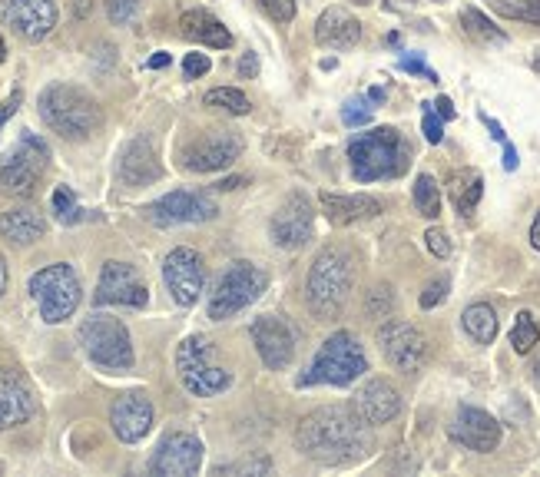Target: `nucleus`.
I'll use <instances>...</instances> for the list:
<instances>
[{"instance_id": "obj_1", "label": "nucleus", "mask_w": 540, "mask_h": 477, "mask_svg": "<svg viewBox=\"0 0 540 477\" xmlns=\"http://www.w3.org/2000/svg\"><path fill=\"white\" fill-rule=\"evenodd\" d=\"M368 428L372 424H365L348 408H315L295 428V444L305 458L335 468V464L362 461L372 451V431Z\"/></svg>"}, {"instance_id": "obj_2", "label": "nucleus", "mask_w": 540, "mask_h": 477, "mask_svg": "<svg viewBox=\"0 0 540 477\" xmlns=\"http://www.w3.org/2000/svg\"><path fill=\"white\" fill-rule=\"evenodd\" d=\"M355 282V256L345 246H328L315 256L309 279H305V299L309 309L328 322V318L342 315L348 295Z\"/></svg>"}, {"instance_id": "obj_3", "label": "nucleus", "mask_w": 540, "mask_h": 477, "mask_svg": "<svg viewBox=\"0 0 540 477\" xmlns=\"http://www.w3.org/2000/svg\"><path fill=\"white\" fill-rule=\"evenodd\" d=\"M37 110H40V120L57 136H63V140H87L103 123L97 100L83 87H73V83H50V87L40 93Z\"/></svg>"}, {"instance_id": "obj_4", "label": "nucleus", "mask_w": 540, "mask_h": 477, "mask_svg": "<svg viewBox=\"0 0 540 477\" xmlns=\"http://www.w3.org/2000/svg\"><path fill=\"white\" fill-rule=\"evenodd\" d=\"M348 159H352V176L358 183H378V179H398L405 173L411 153L398 130L378 126L372 133H358L348 143Z\"/></svg>"}, {"instance_id": "obj_5", "label": "nucleus", "mask_w": 540, "mask_h": 477, "mask_svg": "<svg viewBox=\"0 0 540 477\" xmlns=\"http://www.w3.org/2000/svg\"><path fill=\"white\" fill-rule=\"evenodd\" d=\"M368 371L362 342L352 332H335L332 338H325V345L319 348L315 362L305 368V375L299 378V385H335L345 388L358 381Z\"/></svg>"}, {"instance_id": "obj_6", "label": "nucleus", "mask_w": 540, "mask_h": 477, "mask_svg": "<svg viewBox=\"0 0 540 477\" xmlns=\"http://www.w3.org/2000/svg\"><path fill=\"white\" fill-rule=\"evenodd\" d=\"M77 338L93 365H100L107 371L133 368V342H130V332H126V325L120 318L93 312L90 318H83Z\"/></svg>"}, {"instance_id": "obj_7", "label": "nucleus", "mask_w": 540, "mask_h": 477, "mask_svg": "<svg viewBox=\"0 0 540 477\" xmlns=\"http://www.w3.org/2000/svg\"><path fill=\"white\" fill-rule=\"evenodd\" d=\"M269 285V275L252 262H229V269H222V275L216 279L213 292H209V305L206 312L213 322H222V318L239 315L242 309H249L252 302L262 299Z\"/></svg>"}, {"instance_id": "obj_8", "label": "nucleus", "mask_w": 540, "mask_h": 477, "mask_svg": "<svg viewBox=\"0 0 540 477\" xmlns=\"http://www.w3.org/2000/svg\"><path fill=\"white\" fill-rule=\"evenodd\" d=\"M30 295H34L40 318L47 325H60L63 318L77 312V305L83 299V285L73 265L57 262V265H44L40 272L30 275Z\"/></svg>"}, {"instance_id": "obj_9", "label": "nucleus", "mask_w": 540, "mask_h": 477, "mask_svg": "<svg viewBox=\"0 0 540 477\" xmlns=\"http://www.w3.org/2000/svg\"><path fill=\"white\" fill-rule=\"evenodd\" d=\"M176 371L183 378L186 391L196 398L222 395L232 385V375L216 362V348L203 335H189L183 345L176 348Z\"/></svg>"}, {"instance_id": "obj_10", "label": "nucleus", "mask_w": 540, "mask_h": 477, "mask_svg": "<svg viewBox=\"0 0 540 477\" xmlns=\"http://www.w3.org/2000/svg\"><path fill=\"white\" fill-rule=\"evenodd\" d=\"M50 166V150L37 133L24 130L20 143L7 153L4 166H0V193L14 199H30L37 196V186L44 179Z\"/></svg>"}, {"instance_id": "obj_11", "label": "nucleus", "mask_w": 540, "mask_h": 477, "mask_svg": "<svg viewBox=\"0 0 540 477\" xmlns=\"http://www.w3.org/2000/svg\"><path fill=\"white\" fill-rule=\"evenodd\" d=\"M378 345L385 362L395 371H421L428 362V338L421 328H415L411 322H401V318H391L378 328Z\"/></svg>"}, {"instance_id": "obj_12", "label": "nucleus", "mask_w": 540, "mask_h": 477, "mask_svg": "<svg viewBox=\"0 0 540 477\" xmlns=\"http://www.w3.org/2000/svg\"><path fill=\"white\" fill-rule=\"evenodd\" d=\"M242 136L236 130H206L203 136H196L193 143L183 150V166L189 173H216V169H226L229 163H236L242 156Z\"/></svg>"}, {"instance_id": "obj_13", "label": "nucleus", "mask_w": 540, "mask_h": 477, "mask_svg": "<svg viewBox=\"0 0 540 477\" xmlns=\"http://www.w3.org/2000/svg\"><path fill=\"white\" fill-rule=\"evenodd\" d=\"M163 279H166V289L176 299V305L193 309V305L203 299V282H206V269H203L199 252L189 246L173 249L163 259Z\"/></svg>"}, {"instance_id": "obj_14", "label": "nucleus", "mask_w": 540, "mask_h": 477, "mask_svg": "<svg viewBox=\"0 0 540 477\" xmlns=\"http://www.w3.org/2000/svg\"><path fill=\"white\" fill-rule=\"evenodd\" d=\"M93 302H97V305H126V309H143V305L150 302V289H146L143 275L136 272V265L113 259V262L103 265Z\"/></svg>"}, {"instance_id": "obj_15", "label": "nucleus", "mask_w": 540, "mask_h": 477, "mask_svg": "<svg viewBox=\"0 0 540 477\" xmlns=\"http://www.w3.org/2000/svg\"><path fill=\"white\" fill-rule=\"evenodd\" d=\"M0 20L17 37L37 44L57 27V0H0Z\"/></svg>"}, {"instance_id": "obj_16", "label": "nucleus", "mask_w": 540, "mask_h": 477, "mask_svg": "<svg viewBox=\"0 0 540 477\" xmlns=\"http://www.w3.org/2000/svg\"><path fill=\"white\" fill-rule=\"evenodd\" d=\"M219 206L213 203V196L206 193H189V189H176V193H166L163 199L146 209V216L156 226H186V222H209L216 219Z\"/></svg>"}, {"instance_id": "obj_17", "label": "nucleus", "mask_w": 540, "mask_h": 477, "mask_svg": "<svg viewBox=\"0 0 540 477\" xmlns=\"http://www.w3.org/2000/svg\"><path fill=\"white\" fill-rule=\"evenodd\" d=\"M252 345H256L259 358L266 362V368L282 371L292 365L295 358V332L292 325L279 315H259L249 328Z\"/></svg>"}, {"instance_id": "obj_18", "label": "nucleus", "mask_w": 540, "mask_h": 477, "mask_svg": "<svg viewBox=\"0 0 540 477\" xmlns=\"http://www.w3.org/2000/svg\"><path fill=\"white\" fill-rule=\"evenodd\" d=\"M199 468H203V441L186 431L169 434L150 461V471L160 477H193Z\"/></svg>"}, {"instance_id": "obj_19", "label": "nucleus", "mask_w": 540, "mask_h": 477, "mask_svg": "<svg viewBox=\"0 0 540 477\" xmlns=\"http://www.w3.org/2000/svg\"><path fill=\"white\" fill-rule=\"evenodd\" d=\"M312 222H315V212H312L309 199H305L302 193L285 196L282 206L275 209L272 226H269L272 242L279 249H302L312 236Z\"/></svg>"}, {"instance_id": "obj_20", "label": "nucleus", "mask_w": 540, "mask_h": 477, "mask_svg": "<svg viewBox=\"0 0 540 477\" xmlns=\"http://www.w3.org/2000/svg\"><path fill=\"white\" fill-rule=\"evenodd\" d=\"M110 428L123 444L143 441L153 428V401L143 391H126L113 401L110 408Z\"/></svg>"}, {"instance_id": "obj_21", "label": "nucleus", "mask_w": 540, "mask_h": 477, "mask_svg": "<svg viewBox=\"0 0 540 477\" xmlns=\"http://www.w3.org/2000/svg\"><path fill=\"white\" fill-rule=\"evenodd\" d=\"M352 411L365 424H372V428H375V424H388V421H395L401 415V395L388 385V381L372 378V381H365V385L355 391Z\"/></svg>"}, {"instance_id": "obj_22", "label": "nucleus", "mask_w": 540, "mask_h": 477, "mask_svg": "<svg viewBox=\"0 0 540 477\" xmlns=\"http://www.w3.org/2000/svg\"><path fill=\"white\" fill-rule=\"evenodd\" d=\"M451 434L458 444H464V448H471L478 454H491L497 444H501V424L487 415V411L468 408V405L458 411V418L451 424Z\"/></svg>"}, {"instance_id": "obj_23", "label": "nucleus", "mask_w": 540, "mask_h": 477, "mask_svg": "<svg viewBox=\"0 0 540 477\" xmlns=\"http://www.w3.org/2000/svg\"><path fill=\"white\" fill-rule=\"evenodd\" d=\"M37 398L30 385L14 371H0V431H10L17 424L34 418Z\"/></svg>"}, {"instance_id": "obj_24", "label": "nucleus", "mask_w": 540, "mask_h": 477, "mask_svg": "<svg viewBox=\"0 0 540 477\" xmlns=\"http://www.w3.org/2000/svg\"><path fill=\"white\" fill-rule=\"evenodd\" d=\"M120 179L126 186H150L156 183V179L163 176V166L160 159H156V150L153 143L146 140V136H136V140H130L123 146L120 153Z\"/></svg>"}, {"instance_id": "obj_25", "label": "nucleus", "mask_w": 540, "mask_h": 477, "mask_svg": "<svg viewBox=\"0 0 540 477\" xmlns=\"http://www.w3.org/2000/svg\"><path fill=\"white\" fill-rule=\"evenodd\" d=\"M315 40L328 50H352L362 40V24L345 7H325L315 20Z\"/></svg>"}, {"instance_id": "obj_26", "label": "nucleus", "mask_w": 540, "mask_h": 477, "mask_svg": "<svg viewBox=\"0 0 540 477\" xmlns=\"http://www.w3.org/2000/svg\"><path fill=\"white\" fill-rule=\"evenodd\" d=\"M322 209L332 226H352V222H362V219H375L381 216V199L368 196V193H355V196H345V193H322Z\"/></svg>"}, {"instance_id": "obj_27", "label": "nucleus", "mask_w": 540, "mask_h": 477, "mask_svg": "<svg viewBox=\"0 0 540 477\" xmlns=\"http://www.w3.org/2000/svg\"><path fill=\"white\" fill-rule=\"evenodd\" d=\"M47 232V219L40 216L34 206H14L7 212H0V236L14 246H30Z\"/></svg>"}, {"instance_id": "obj_28", "label": "nucleus", "mask_w": 540, "mask_h": 477, "mask_svg": "<svg viewBox=\"0 0 540 477\" xmlns=\"http://www.w3.org/2000/svg\"><path fill=\"white\" fill-rule=\"evenodd\" d=\"M179 30H183L186 40L213 47V50H226L232 44L229 27H222V20H216L209 10H186V14L179 17Z\"/></svg>"}, {"instance_id": "obj_29", "label": "nucleus", "mask_w": 540, "mask_h": 477, "mask_svg": "<svg viewBox=\"0 0 540 477\" xmlns=\"http://www.w3.org/2000/svg\"><path fill=\"white\" fill-rule=\"evenodd\" d=\"M448 196H451V203L461 216H471V212L478 209L481 196H484V179H481L478 169H458V173H451Z\"/></svg>"}, {"instance_id": "obj_30", "label": "nucleus", "mask_w": 540, "mask_h": 477, "mask_svg": "<svg viewBox=\"0 0 540 477\" xmlns=\"http://www.w3.org/2000/svg\"><path fill=\"white\" fill-rule=\"evenodd\" d=\"M461 322H464V332H468L478 345H491L497 338V328H501V325H497V312L487 302L468 305L464 315H461Z\"/></svg>"}, {"instance_id": "obj_31", "label": "nucleus", "mask_w": 540, "mask_h": 477, "mask_svg": "<svg viewBox=\"0 0 540 477\" xmlns=\"http://www.w3.org/2000/svg\"><path fill=\"white\" fill-rule=\"evenodd\" d=\"M461 24H464V34H468L471 40H478V44H504L507 40L504 30L497 27L491 17H484L478 7H464Z\"/></svg>"}, {"instance_id": "obj_32", "label": "nucleus", "mask_w": 540, "mask_h": 477, "mask_svg": "<svg viewBox=\"0 0 540 477\" xmlns=\"http://www.w3.org/2000/svg\"><path fill=\"white\" fill-rule=\"evenodd\" d=\"M206 106H219V110H226L232 116H246L252 110V103L249 97L242 90L236 87H216V90H209L206 93Z\"/></svg>"}, {"instance_id": "obj_33", "label": "nucleus", "mask_w": 540, "mask_h": 477, "mask_svg": "<svg viewBox=\"0 0 540 477\" xmlns=\"http://www.w3.org/2000/svg\"><path fill=\"white\" fill-rule=\"evenodd\" d=\"M415 206H418L421 216H428V219L441 216V189L428 173H421L415 179Z\"/></svg>"}, {"instance_id": "obj_34", "label": "nucleus", "mask_w": 540, "mask_h": 477, "mask_svg": "<svg viewBox=\"0 0 540 477\" xmlns=\"http://www.w3.org/2000/svg\"><path fill=\"white\" fill-rule=\"evenodd\" d=\"M537 342H540V328H537V322H534V315H531V312H521V315H517L514 328H511L514 352H517V355H527Z\"/></svg>"}, {"instance_id": "obj_35", "label": "nucleus", "mask_w": 540, "mask_h": 477, "mask_svg": "<svg viewBox=\"0 0 540 477\" xmlns=\"http://www.w3.org/2000/svg\"><path fill=\"white\" fill-rule=\"evenodd\" d=\"M54 212L63 226H70V222L80 219V206H77V196H73L70 186H57L54 189Z\"/></svg>"}, {"instance_id": "obj_36", "label": "nucleus", "mask_w": 540, "mask_h": 477, "mask_svg": "<svg viewBox=\"0 0 540 477\" xmlns=\"http://www.w3.org/2000/svg\"><path fill=\"white\" fill-rule=\"evenodd\" d=\"M107 4V14L116 27H126V24H133L136 14H140V4L143 0H103Z\"/></svg>"}, {"instance_id": "obj_37", "label": "nucleus", "mask_w": 540, "mask_h": 477, "mask_svg": "<svg viewBox=\"0 0 540 477\" xmlns=\"http://www.w3.org/2000/svg\"><path fill=\"white\" fill-rule=\"evenodd\" d=\"M342 120L345 126H365V123H372V106H368V100H348L342 106Z\"/></svg>"}, {"instance_id": "obj_38", "label": "nucleus", "mask_w": 540, "mask_h": 477, "mask_svg": "<svg viewBox=\"0 0 540 477\" xmlns=\"http://www.w3.org/2000/svg\"><path fill=\"white\" fill-rule=\"evenodd\" d=\"M421 130H425V140L438 146L441 143V136H444V120L438 113H434V106L425 103L421 106Z\"/></svg>"}, {"instance_id": "obj_39", "label": "nucleus", "mask_w": 540, "mask_h": 477, "mask_svg": "<svg viewBox=\"0 0 540 477\" xmlns=\"http://www.w3.org/2000/svg\"><path fill=\"white\" fill-rule=\"evenodd\" d=\"M259 7L275 20V24H292L295 20V0H259Z\"/></svg>"}, {"instance_id": "obj_40", "label": "nucleus", "mask_w": 540, "mask_h": 477, "mask_svg": "<svg viewBox=\"0 0 540 477\" xmlns=\"http://www.w3.org/2000/svg\"><path fill=\"white\" fill-rule=\"evenodd\" d=\"M448 279H434L425 292H421V309H434V305H441L444 299H448Z\"/></svg>"}, {"instance_id": "obj_41", "label": "nucleus", "mask_w": 540, "mask_h": 477, "mask_svg": "<svg viewBox=\"0 0 540 477\" xmlns=\"http://www.w3.org/2000/svg\"><path fill=\"white\" fill-rule=\"evenodd\" d=\"M209 67H213V63H209V57L206 53H186V60H183V73L189 80H196V77H206L209 73Z\"/></svg>"}, {"instance_id": "obj_42", "label": "nucleus", "mask_w": 540, "mask_h": 477, "mask_svg": "<svg viewBox=\"0 0 540 477\" xmlns=\"http://www.w3.org/2000/svg\"><path fill=\"white\" fill-rule=\"evenodd\" d=\"M425 242H428L431 256H438V259H448V256H451V239L444 236L441 229H428V232H425Z\"/></svg>"}, {"instance_id": "obj_43", "label": "nucleus", "mask_w": 540, "mask_h": 477, "mask_svg": "<svg viewBox=\"0 0 540 477\" xmlns=\"http://www.w3.org/2000/svg\"><path fill=\"white\" fill-rule=\"evenodd\" d=\"M514 17L540 24V0H514Z\"/></svg>"}, {"instance_id": "obj_44", "label": "nucleus", "mask_w": 540, "mask_h": 477, "mask_svg": "<svg viewBox=\"0 0 540 477\" xmlns=\"http://www.w3.org/2000/svg\"><path fill=\"white\" fill-rule=\"evenodd\" d=\"M401 70H408V73H418V77H425L431 83H438V73H434L431 67H425L418 57H401Z\"/></svg>"}, {"instance_id": "obj_45", "label": "nucleus", "mask_w": 540, "mask_h": 477, "mask_svg": "<svg viewBox=\"0 0 540 477\" xmlns=\"http://www.w3.org/2000/svg\"><path fill=\"white\" fill-rule=\"evenodd\" d=\"M20 103H24V93H20V90H14L4 103H0V126H4V123L10 120V116H14V113L20 110Z\"/></svg>"}, {"instance_id": "obj_46", "label": "nucleus", "mask_w": 540, "mask_h": 477, "mask_svg": "<svg viewBox=\"0 0 540 477\" xmlns=\"http://www.w3.org/2000/svg\"><path fill=\"white\" fill-rule=\"evenodd\" d=\"M239 73H242V77H256V73H259V57H256V53H252V50L242 53Z\"/></svg>"}, {"instance_id": "obj_47", "label": "nucleus", "mask_w": 540, "mask_h": 477, "mask_svg": "<svg viewBox=\"0 0 540 477\" xmlns=\"http://www.w3.org/2000/svg\"><path fill=\"white\" fill-rule=\"evenodd\" d=\"M431 106H434V113H438L444 123H448V120H454V116H458V113H454V103H451L448 97H438V100H434Z\"/></svg>"}, {"instance_id": "obj_48", "label": "nucleus", "mask_w": 540, "mask_h": 477, "mask_svg": "<svg viewBox=\"0 0 540 477\" xmlns=\"http://www.w3.org/2000/svg\"><path fill=\"white\" fill-rule=\"evenodd\" d=\"M169 60H173V57H169V53H153V57L150 60H146V67H150V70H163V67H169Z\"/></svg>"}, {"instance_id": "obj_49", "label": "nucleus", "mask_w": 540, "mask_h": 477, "mask_svg": "<svg viewBox=\"0 0 540 477\" xmlns=\"http://www.w3.org/2000/svg\"><path fill=\"white\" fill-rule=\"evenodd\" d=\"M481 120L487 123V130H491V136H494L497 143H507V136H504V130H501V123L491 120V116H481Z\"/></svg>"}, {"instance_id": "obj_50", "label": "nucleus", "mask_w": 540, "mask_h": 477, "mask_svg": "<svg viewBox=\"0 0 540 477\" xmlns=\"http://www.w3.org/2000/svg\"><path fill=\"white\" fill-rule=\"evenodd\" d=\"M504 169H507V173H514V169H517V150L511 143H504Z\"/></svg>"}, {"instance_id": "obj_51", "label": "nucleus", "mask_w": 540, "mask_h": 477, "mask_svg": "<svg viewBox=\"0 0 540 477\" xmlns=\"http://www.w3.org/2000/svg\"><path fill=\"white\" fill-rule=\"evenodd\" d=\"M242 183H246L242 176H229V179H222V183H216V189H222V193H226V189H239Z\"/></svg>"}, {"instance_id": "obj_52", "label": "nucleus", "mask_w": 540, "mask_h": 477, "mask_svg": "<svg viewBox=\"0 0 540 477\" xmlns=\"http://www.w3.org/2000/svg\"><path fill=\"white\" fill-rule=\"evenodd\" d=\"M531 246L540 249V212H537V219H534V226H531Z\"/></svg>"}, {"instance_id": "obj_53", "label": "nucleus", "mask_w": 540, "mask_h": 477, "mask_svg": "<svg viewBox=\"0 0 540 477\" xmlns=\"http://www.w3.org/2000/svg\"><path fill=\"white\" fill-rule=\"evenodd\" d=\"M7 292V262H4V256H0V295Z\"/></svg>"}, {"instance_id": "obj_54", "label": "nucleus", "mask_w": 540, "mask_h": 477, "mask_svg": "<svg viewBox=\"0 0 540 477\" xmlns=\"http://www.w3.org/2000/svg\"><path fill=\"white\" fill-rule=\"evenodd\" d=\"M368 100H372V103H381V100H385V90H381V87H372V90H368Z\"/></svg>"}, {"instance_id": "obj_55", "label": "nucleus", "mask_w": 540, "mask_h": 477, "mask_svg": "<svg viewBox=\"0 0 540 477\" xmlns=\"http://www.w3.org/2000/svg\"><path fill=\"white\" fill-rule=\"evenodd\" d=\"M7 60V47H4V37H0V63Z\"/></svg>"}, {"instance_id": "obj_56", "label": "nucleus", "mask_w": 540, "mask_h": 477, "mask_svg": "<svg viewBox=\"0 0 540 477\" xmlns=\"http://www.w3.org/2000/svg\"><path fill=\"white\" fill-rule=\"evenodd\" d=\"M534 70L540 73V53H537V57H534Z\"/></svg>"}, {"instance_id": "obj_57", "label": "nucleus", "mask_w": 540, "mask_h": 477, "mask_svg": "<svg viewBox=\"0 0 540 477\" xmlns=\"http://www.w3.org/2000/svg\"><path fill=\"white\" fill-rule=\"evenodd\" d=\"M355 4H362V7H365V4H372V0H355Z\"/></svg>"}, {"instance_id": "obj_58", "label": "nucleus", "mask_w": 540, "mask_h": 477, "mask_svg": "<svg viewBox=\"0 0 540 477\" xmlns=\"http://www.w3.org/2000/svg\"><path fill=\"white\" fill-rule=\"evenodd\" d=\"M537 381H540V365H537Z\"/></svg>"}]
</instances>
